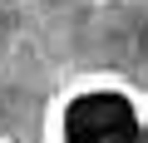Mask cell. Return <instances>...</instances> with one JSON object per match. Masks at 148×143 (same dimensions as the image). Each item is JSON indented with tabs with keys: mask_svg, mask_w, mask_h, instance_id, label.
<instances>
[{
	"mask_svg": "<svg viewBox=\"0 0 148 143\" xmlns=\"http://www.w3.org/2000/svg\"><path fill=\"white\" fill-rule=\"evenodd\" d=\"M40 143H148V89L114 69L74 74L45 104Z\"/></svg>",
	"mask_w": 148,
	"mask_h": 143,
	"instance_id": "cell-1",
	"label": "cell"
}]
</instances>
